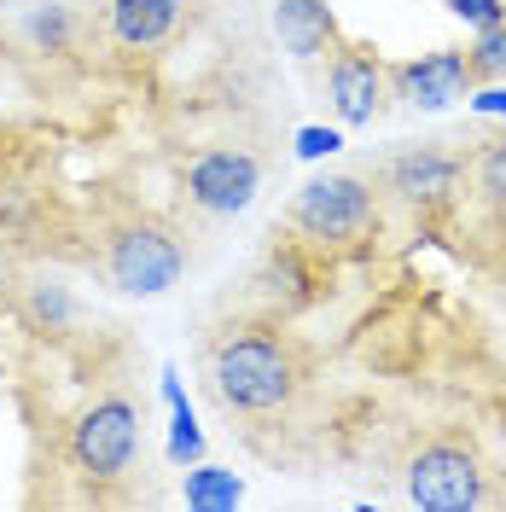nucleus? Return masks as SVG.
I'll return each mask as SVG.
<instances>
[{
  "label": "nucleus",
  "instance_id": "obj_18",
  "mask_svg": "<svg viewBox=\"0 0 506 512\" xmlns=\"http://www.w3.org/2000/svg\"><path fill=\"white\" fill-rule=\"evenodd\" d=\"M466 64H472V82H506V18L477 30V41L466 47Z\"/></svg>",
  "mask_w": 506,
  "mask_h": 512
},
{
  "label": "nucleus",
  "instance_id": "obj_6",
  "mask_svg": "<svg viewBox=\"0 0 506 512\" xmlns=\"http://www.w3.org/2000/svg\"><path fill=\"white\" fill-rule=\"evenodd\" d=\"M326 99L338 128H373L390 105V64L373 41H349L338 35L332 59H326Z\"/></svg>",
  "mask_w": 506,
  "mask_h": 512
},
{
  "label": "nucleus",
  "instance_id": "obj_4",
  "mask_svg": "<svg viewBox=\"0 0 506 512\" xmlns=\"http://www.w3.org/2000/svg\"><path fill=\"white\" fill-rule=\"evenodd\" d=\"M140 408H134V396L123 390H111V396H94L82 414L70 419V431H64V460H70V472L76 478H88L94 489L105 483H123L134 472V460H140Z\"/></svg>",
  "mask_w": 506,
  "mask_h": 512
},
{
  "label": "nucleus",
  "instance_id": "obj_10",
  "mask_svg": "<svg viewBox=\"0 0 506 512\" xmlns=\"http://www.w3.org/2000/svg\"><path fill=\"white\" fill-rule=\"evenodd\" d=\"M192 0H105V35L128 53H152L187 24Z\"/></svg>",
  "mask_w": 506,
  "mask_h": 512
},
{
  "label": "nucleus",
  "instance_id": "obj_16",
  "mask_svg": "<svg viewBox=\"0 0 506 512\" xmlns=\"http://www.w3.org/2000/svg\"><path fill=\"white\" fill-rule=\"evenodd\" d=\"M24 315H30L35 332H64L76 320V303H70V291L59 280H30L24 286Z\"/></svg>",
  "mask_w": 506,
  "mask_h": 512
},
{
  "label": "nucleus",
  "instance_id": "obj_7",
  "mask_svg": "<svg viewBox=\"0 0 506 512\" xmlns=\"http://www.w3.org/2000/svg\"><path fill=\"white\" fill-rule=\"evenodd\" d=\"M379 187L396 198V204H408L419 216H431V210H448L460 187H466V152H454L443 140H419V146H402L396 158L379 169Z\"/></svg>",
  "mask_w": 506,
  "mask_h": 512
},
{
  "label": "nucleus",
  "instance_id": "obj_9",
  "mask_svg": "<svg viewBox=\"0 0 506 512\" xmlns=\"http://www.w3.org/2000/svg\"><path fill=\"white\" fill-rule=\"evenodd\" d=\"M472 88L477 82H472V64H466V47H437V53L390 64V99H408L419 111H448Z\"/></svg>",
  "mask_w": 506,
  "mask_h": 512
},
{
  "label": "nucleus",
  "instance_id": "obj_2",
  "mask_svg": "<svg viewBox=\"0 0 506 512\" xmlns=\"http://www.w3.org/2000/svg\"><path fill=\"white\" fill-rule=\"evenodd\" d=\"M99 274L105 286L123 297H163L181 286L187 274V239L181 227L152 216V210H117L111 222L99 227Z\"/></svg>",
  "mask_w": 506,
  "mask_h": 512
},
{
  "label": "nucleus",
  "instance_id": "obj_20",
  "mask_svg": "<svg viewBox=\"0 0 506 512\" xmlns=\"http://www.w3.org/2000/svg\"><path fill=\"white\" fill-rule=\"evenodd\" d=\"M454 18H466L472 30H489V24H501L506 18V0H443Z\"/></svg>",
  "mask_w": 506,
  "mask_h": 512
},
{
  "label": "nucleus",
  "instance_id": "obj_5",
  "mask_svg": "<svg viewBox=\"0 0 506 512\" xmlns=\"http://www.w3.org/2000/svg\"><path fill=\"white\" fill-rule=\"evenodd\" d=\"M408 501L413 507H431V512H472V507H489L495 489H489V466L477 454L472 437H425V443L408 454Z\"/></svg>",
  "mask_w": 506,
  "mask_h": 512
},
{
  "label": "nucleus",
  "instance_id": "obj_19",
  "mask_svg": "<svg viewBox=\"0 0 506 512\" xmlns=\"http://www.w3.org/2000/svg\"><path fill=\"white\" fill-rule=\"evenodd\" d=\"M332 152H344V128H326V123H303L297 128V158H332Z\"/></svg>",
  "mask_w": 506,
  "mask_h": 512
},
{
  "label": "nucleus",
  "instance_id": "obj_12",
  "mask_svg": "<svg viewBox=\"0 0 506 512\" xmlns=\"http://www.w3.org/2000/svg\"><path fill=\"white\" fill-rule=\"evenodd\" d=\"M320 274H326V256L315 245H303L297 233H274V245H268V280L280 291L285 309H303V303H315L320 297Z\"/></svg>",
  "mask_w": 506,
  "mask_h": 512
},
{
  "label": "nucleus",
  "instance_id": "obj_13",
  "mask_svg": "<svg viewBox=\"0 0 506 512\" xmlns=\"http://www.w3.org/2000/svg\"><path fill=\"white\" fill-rule=\"evenodd\" d=\"M24 35H30L35 53L64 59V53L76 47V12H70V0H30V12H24Z\"/></svg>",
  "mask_w": 506,
  "mask_h": 512
},
{
  "label": "nucleus",
  "instance_id": "obj_17",
  "mask_svg": "<svg viewBox=\"0 0 506 512\" xmlns=\"http://www.w3.org/2000/svg\"><path fill=\"white\" fill-rule=\"evenodd\" d=\"M169 414H175V419H169V460L187 472L192 460H204V431H198V414H192L187 396H175V402H169Z\"/></svg>",
  "mask_w": 506,
  "mask_h": 512
},
{
  "label": "nucleus",
  "instance_id": "obj_1",
  "mask_svg": "<svg viewBox=\"0 0 506 512\" xmlns=\"http://www.w3.org/2000/svg\"><path fill=\"white\" fill-rule=\"evenodd\" d=\"M204 379L233 419L280 425L309 390V355L274 315L222 320L204 338Z\"/></svg>",
  "mask_w": 506,
  "mask_h": 512
},
{
  "label": "nucleus",
  "instance_id": "obj_21",
  "mask_svg": "<svg viewBox=\"0 0 506 512\" xmlns=\"http://www.w3.org/2000/svg\"><path fill=\"white\" fill-rule=\"evenodd\" d=\"M477 117H506V82H477L472 94H466Z\"/></svg>",
  "mask_w": 506,
  "mask_h": 512
},
{
  "label": "nucleus",
  "instance_id": "obj_11",
  "mask_svg": "<svg viewBox=\"0 0 506 512\" xmlns=\"http://www.w3.org/2000/svg\"><path fill=\"white\" fill-rule=\"evenodd\" d=\"M274 35H280V47L297 64H315L320 53L338 47L344 30H338V18H332L326 0H274Z\"/></svg>",
  "mask_w": 506,
  "mask_h": 512
},
{
  "label": "nucleus",
  "instance_id": "obj_15",
  "mask_svg": "<svg viewBox=\"0 0 506 512\" xmlns=\"http://www.w3.org/2000/svg\"><path fill=\"white\" fill-rule=\"evenodd\" d=\"M466 181L477 187V198L506 204V128L472 140V152H466Z\"/></svg>",
  "mask_w": 506,
  "mask_h": 512
},
{
  "label": "nucleus",
  "instance_id": "obj_14",
  "mask_svg": "<svg viewBox=\"0 0 506 512\" xmlns=\"http://www.w3.org/2000/svg\"><path fill=\"white\" fill-rule=\"evenodd\" d=\"M181 495H187V507H198V512H233L239 501H245V483L233 478L227 466L192 460V466H187V483H181Z\"/></svg>",
  "mask_w": 506,
  "mask_h": 512
},
{
  "label": "nucleus",
  "instance_id": "obj_3",
  "mask_svg": "<svg viewBox=\"0 0 506 512\" xmlns=\"http://www.w3.org/2000/svg\"><path fill=\"white\" fill-rule=\"evenodd\" d=\"M285 227L320 256L367 251L379 239V187L367 175H315L291 192Z\"/></svg>",
  "mask_w": 506,
  "mask_h": 512
},
{
  "label": "nucleus",
  "instance_id": "obj_8",
  "mask_svg": "<svg viewBox=\"0 0 506 512\" xmlns=\"http://www.w3.org/2000/svg\"><path fill=\"white\" fill-rule=\"evenodd\" d=\"M262 192V158L245 146H204L181 163V198L204 216H239Z\"/></svg>",
  "mask_w": 506,
  "mask_h": 512
}]
</instances>
